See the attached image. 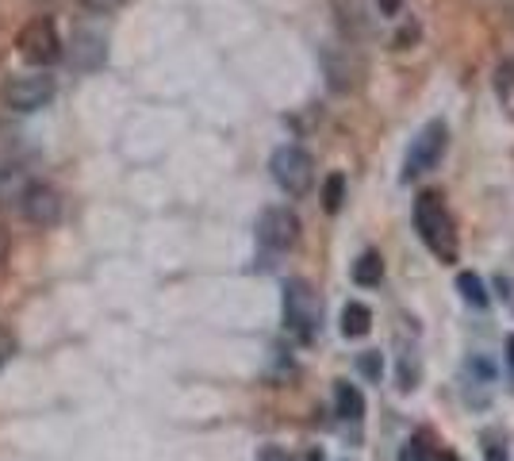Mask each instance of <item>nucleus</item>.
<instances>
[{
    "label": "nucleus",
    "instance_id": "f257e3e1",
    "mask_svg": "<svg viewBox=\"0 0 514 461\" xmlns=\"http://www.w3.org/2000/svg\"><path fill=\"white\" fill-rule=\"evenodd\" d=\"M415 227L422 242H427V250L438 258L442 265H453L457 262V223L453 215H449L445 200L438 197V192H419L415 200Z\"/></svg>",
    "mask_w": 514,
    "mask_h": 461
},
{
    "label": "nucleus",
    "instance_id": "f03ea898",
    "mask_svg": "<svg viewBox=\"0 0 514 461\" xmlns=\"http://www.w3.org/2000/svg\"><path fill=\"white\" fill-rule=\"evenodd\" d=\"M319 319H323V307H319L315 289L307 285V281H288L285 285V327L300 342H311L319 331Z\"/></svg>",
    "mask_w": 514,
    "mask_h": 461
},
{
    "label": "nucleus",
    "instance_id": "7ed1b4c3",
    "mask_svg": "<svg viewBox=\"0 0 514 461\" xmlns=\"http://www.w3.org/2000/svg\"><path fill=\"white\" fill-rule=\"evenodd\" d=\"M269 173H273V181L285 189L288 197H303V192L315 185V162H311V154L300 150V147L273 150V158H269Z\"/></svg>",
    "mask_w": 514,
    "mask_h": 461
},
{
    "label": "nucleus",
    "instance_id": "20e7f679",
    "mask_svg": "<svg viewBox=\"0 0 514 461\" xmlns=\"http://www.w3.org/2000/svg\"><path fill=\"white\" fill-rule=\"evenodd\" d=\"M16 50L23 62H31V66H54L62 58V35L54 28V20L38 16L31 23H23L20 35H16Z\"/></svg>",
    "mask_w": 514,
    "mask_h": 461
},
{
    "label": "nucleus",
    "instance_id": "39448f33",
    "mask_svg": "<svg viewBox=\"0 0 514 461\" xmlns=\"http://www.w3.org/2000/svg\"><path fill=\"white\" fill-rule=\"evenodd\" d=\"M58 85L50 73H28V77H12L4 85V105L12 112H38L54 100Z\"/></svg>",
    "mask_w": 514,
    "mask_h": 461
},
{
    "label": "nucleus",
    "instance_id": "423d86ee",
    "mask_svg": "<svg viewBox=\"0 0 514 461\" xmlns=\"http://www.w3.org/2000/svg\"><path fill=\"white\" fill-rule=\"evenodd\" d=\"M445 147H449L445 123H442V120H430V123L415 135V143H410V150H407V170H403L407 181H410V177H419V173H427V170H434V165L442 162Z\"/></svg>",
    "mask_w": 514,
    "mask_h": 461
},
{
    "label": "nucleus",
    "instance_id": "0eeeda50",
    "mask_svg": "<svg viewBox=\"0 0 514 461\" xmlns=\"http://www.w3.org/2000/svg\"><path fill=\"white\" fill-rule=\"evenodd\" d=\"M257 242L265 250H288L300 242V215L288 208H265L257 215Z\"/></svg>",
    "mask_w": 514,
    "mask_h": 461
},
{
    "label": "nucleus",
    "instance_id": "6e6552de",
    "mask_svg": "<svg viewBox=\"0 0 514 461\" xmlns=\"http://www.w3.org/2000/svg\"><path fill=\"white\" fill-rule=\"evenodd\" d=\"M62 54H66V58H70V66H73V70H81V73L100 70V66H104V58H108V38H104V31L77 28L70 43L62 46Z\"/></svg>",
    "mask_w": 514,
    "mask_h": 461
},
{
    "label": "nucleus",
    "instance_id": "1a4fd4ad",
    "mask_svg": "<svg viewBox=\"0 0 514 461\" xmlns=\"http://www.w3.org/2000/svg\"><path fill=\"white\" fill-rule=\"evenodd\" d=\"M20 212L35 227H54L62 220V192L50 185H31L20 200Z\"/></svg>",
    "mask_w": 514,
    "mask_h": 461
},
{
    "label": "nucleus",
    "instance_id": "9d476101",
    "mask_svg": "<svg viewBox=\"0 0 514 461\" xmlns=\"http://www.w3.org/2000/svg\"><path fill=\"white\" fill-rule=\"evenodd\" d=\"M28 189H31V181H28V173H23L20 165H0V208L20 204Z\"/></svg>",
    "mask_w": 514,
    "mask_h": 461
},
{
    "label": "nucleus",
    "instance_id": "9b49d317",
    "mask_svg": "<svg viewBox=\"0 0 514 461\" xmlns=\"http://www.w3.org/2000/svg\"><path fill=\"white\" fill-rule=\"evenodd\" d=\"M334 404H338V415L342 419H361L365 415V396H361V389L357 384H350V381H338L334 384Z\"/></svg>",
    "mask_w": 514,
    "mask_h": 461
},
{
    "label": "nucleus",
    "instance_id": "f8f14e48",
    "mask_svg": "<svg viewBox=\"0 0 514 461\" xmlns=\"http://www.w3.org/2000/svg\"><path fill=\"white\" fill-rule=\"evenodd\" d=\"M369 327H372V312H369L365 304L350 300V304L342 307V335H345V339H365Z\"/></svg>",
    "mask_w": 514,
    "mask_h": 461
},
{
    "label": "nucleus",
    "instance_id": "ddd939ff",
    "mask_svg": "<svg viewBox=\"0 0 514 461\" xmlns=\"http://www.w3.org/2000/svg\"><path fill=\"white\" fill-rule=\"evenodd\" d=\"M380 277H384V258L377 250H365L361 258L353 262V281L369 289V285H380Z\"/></svg>",
    "mask_w": 514,
    "mask_h": 461
},
{
    "label": "nucleus",
    "instance_id": "4468645a",
    "mask_svg": "<svg viewBox=\"0 0 514 461\" xmlns=\"http://www.w3.org/2000/svg\"><path fill=\"white\" fill-rule=\"evenodd\" d=\"M457 289H460V297H465L472 307H487V300H492V297H487V289H484V281L477 273H468V269L457 277Z\"/></svg>",
    "mask_w": 514,
    "mask_h": 461
},
{
    "label": "nucleus",
    "instance_id": "2eb2a0df",
    "mask_svg": "<svg viewBox=\"0 0 514 461\" xmlns=\"http://www.w3.org/2000/svg\"><path fill=\"white\" fill-rule=\"evenodd\" d=\"M342 192H345V177L342 173H330L327 177V189H323V208L334 215L342 208Z\"/></svg>",
    "mask_w": 514,
    "mask_h": 461
},
{
    "label": "nucleus",
    "instance_id": "dca6fc26",
    "mask_svg": "<svg viewBox=\"0 0 514 461\" xmlns=\"http://www.w3.org/2000/svg\"><path fill=\"white\" fill-rule=\"evenodd\" d=\"M357 365H361V373H365L369 381H380V373H384V357H380L377 350L361 354V357H357Z\"/></svg>",
    "mask_w": 514,
    "mask_h": 461
},
{
    "label": "nucleus",
    "instance_id": "f3484780",
    "mask_svg": "<svg viewBox=\"0 0 514 461\" xmlns=\"http://www.w3.org/2000/svg\"><path fill=\"white\" fill-rule=\"evenodd\" d=\"M400 461H430V450H427V442L422 439H410L403 450H400Z\"/></svg>",
    "mask_w": 514,
    "mask_h": 461
},
{
    "label": "nucleus",
    "instance_id": "a211bd4d",
    "mask_svg": "<svg viewBox=\"0 0 514 461\" xmlns=\"http://www.w3.org/2000/svg\"><path fill=\"white\" fill-rule=\"evenodd\" d=\"M12 354H16V335H12L8 327H0V365H4Z\"/></svg>",
    "mask_w": 514,
    "mask_h": 461
},
{
    "label": "nucleus",
    "instance_id": "6ab92c4d",
    "mask_svg": "<svg viewBox=\"0 0 514 461\" xmlns=\"http://www.w3.org/2000/svg\"><path fill=\"white\" fill-rule=\"evenodd\" d=\"M81 4L93 8V12H115V8L123 4V0H81Z\"/></svg>",
    "mask_w": 514,
    "mask_h": 461
},
{
    "label": "nucleus",
    "instance_id": "aec40b11",
    "mask_svg": "<svg viewBox=\"0 0 514 461\" xmlns=\"http://www.w3.org/2000/svg\"><path fill=\"white\" fill-rule=\"evenodd\" d=\"M257 461H292L285 450H280V446H265L261 454H257Z\"/></svg>",
    "mask_w": 514,
    "mask_h": 461
},
{
    "label": "nucleus",
    "instance_id": "412c9836",
    "mask_svg": "<svg viewBox=\"0 0 514 461\" xmlns=\"http://www.w3.org/2000/svg\"><path fill=\"white\" fill-rule=\"evenodd\" d=\"M484 457H487V461H507V450H503V446H495V442H487Z\"/></svg>",
    "mask_w": 514,
    "mask_h": 461
},
{
    "label": "nucleus",
    "instance_id": "4be33fe9",
    "mask_svg": "<svg viewBox=\"0 0 514 461\" xmlns=\"http://www.w3.org/2000/svg\"><path fill=\"white\" fill-rule=\"evenodd\" d=\"M377 4H380V12H384V16H395V12H400V4H403V0H377Z\"/></svg>",
    "mask_w": 514,
    "mask_h": 461
},
{
    "label": "nucleus",
    "instance_id": "5701e85b",
    "mask_svg": "<svg viewBox=\"0 0 514 461\" xmlns=\"http://www.w3.org/2000/svg\"><path fill=\"white\" fill-rule=\"evenodd\" d=\"M507 362H510V365H514V335H510V339H507Z\"/></svg>",
    "mask_w": 514,
    "mask_h": 461
},
{
    "label": "nucleus",
    "instance_id": "b1692460",
    "mask_svg": "<svg viewBox=\"0 0 514 461\" xmlns=\"http://www.w3.org/2000/svg\"><path fill=\"white\" fill-rule=\"evenodd\" d=\"M307 461H323V450H311V454H307Z\"/></svg>",
    "mask_w": 514,
    "mask_h": 461
}]
</instances>
